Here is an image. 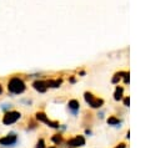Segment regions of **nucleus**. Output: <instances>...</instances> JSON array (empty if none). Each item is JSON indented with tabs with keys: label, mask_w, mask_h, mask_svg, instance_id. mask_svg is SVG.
<instances>
[{
	"label": "nucleus",
	"mask_w": 160,
	"mask_h": 148,
	"mask_svg": "<svg viewBox=\"0 0 160 148\" xmlns=\"http://www.w3.org/2000/svg\"><path fill=\"white\" fill-rule=\"evenodd\" d=\"M26 90V83L25 81L19 77V76H14L8 81V91L12 95H21L24 93Z\"/></svg>",
	"instance_id": "obj_1"
},
{
	"label": "nucleus",
	"mask_w": 160,
	"mask_h": 148,
	"mask_svg": "<svg viewBox=\"0 0 160 148\" xmlns=\"http://www.w3.org/2000/svg\"><path fill=\"white\" fill-rule=\"evenodd\" d=\"M21 118V113L19 111H14V109H10V111H6L2 116V124L5 126H10V124H14L15 122H18L19 119Z\"/></svg>",
	"instance_id": "obj_2"
},
{
	"label": "nucleus",
	"mask_w": 160,
	"mask_h": 148,
	"mask_svg": "<svg viewBox=\"0 0 160 148\" xmlns=\"http://www.w3.org/2000/svg\"><path fill=\"white\" fill-rule=\"evenodd\" d=\"M84 98H85L86 103H88L91 108L99 109V108H101V107L104 106V99H102V98H99V97H95V96H94L91 92H89V91H86V92L84 93Z\"/></svg>",
	"instance_id": "obj_3"
},
{
	"label": "nucleus",
	"mask_w": 160,
	"mask_h": 148,
	"mask_svg": "<svg viewBox=\"0 0 160 148\" xmlns=\"http://www.w3.org/2000/svg\"><path fill=\"white\" fill-rule=\"evenodd\" d=\"M35 118H36V121H39V122H41V123H45V124H48V126L51 127V128H55V129H59V128H60V123H59L58 121H51V119L46 116V113L42 112V111L36 112Z\"/></svg>",
	"instance_id": "obj_4"
},
{
	"label": "nucleus",
	"mask_w": 160,
	"mask_h": 148,
	"mask_svg": "<svg viewBox=\"0 0 160 148\" xmlns=\"http://www.w3.org/2000/svg\"><path fill=\"white\" fill-rule=\"evenodd\" d=\"M16 143H18V134L14 132L8 133L6 136L0 138V146H2V147H12Z\"/></svg>",
	"instance_id": "obj_5"
},
{
	"label": "nucleus",
	"mask_w": 160,
	"mask_h": 148,
	"mask_svg": "<svg viewBox=\"0 0 160 148\" xmlns=\"http://www.w3.org/2000/svg\"><path fill=\"white\" fill-rule=\"evenodd\" d=\"M85 143H86V141H85L84 136L78 134V136H74L72 138H70L66 144H68V148H80V147H84Z\"/></svg>",
	"instance_id": "obj_6"
},
{
	"label": "nucleus",
	"mask_w": 160,
	"mask_h": 148,
	"mask_svg": "<svg viewBox=\"0 0 160 148\" xmlns=\"http://www.w3.org/2000/svg\"><path fill=\"white\" fill-rule=\"evenodd\" d=\"M32 88H34L35 91L40 92V93H44V92L48 91L49 87H48L46 81H44V80H36V81L32 82Z\"/></svg>",
	"instance_id": "obj_7"
},
{
	"label": "nucleus",
	"mask_w": 160,
	"mask_h": 148,
	"mask_svg": "<svg viewBox=\"0 0 160 148\" xmlns=\"http://www.w3.org/2000/svg\"><path fill=\"white\" fill-rule=\"evenodd\" d=\"M68 109L70 111V113L72 114V116H76L78 113H79V109H80V103H79V101L78 99H70L69 102H68Z\"/></svg>",
	"instance_id": "obj_8"
},
{
	"label": "nucleus",
	"mask_w": 160,
	"mask_h": 148,
	"mask_svg": "<svg viewBox=\"0 0 160 148\" xmlns=\"http://www.w3.org/2000/svg\"><path fill=\"white\" fill-rule=\"evenodd\" d=\"M46 83H48V87H49V88H58V87L61 86L62 80H61V78H55V80L50 78V80L46 81Z\"/></svg>",
	"instance_id": "obj_9"
},
{
	"label": "nucleus",
	"mask_w": 160,
	"mask_h": 148,
	"mask_svg": "<svg viewBox=\"0 0 160 148\" xmlns=\"http://www.w3.org/2000/svg\"><path fill=\"white\" fill-rule=\"evenodd\" d=\"M124 97V87L122 86H116L115 92H114V99L115 101H121Z\"/></svg>",
	"instance_id": "obj_10"
},
{
	"label": "nucleus",
	"mask_w": 160,
	"mask_h": 148,
	"mask_svg": "<svg viewBox=\"0 0 160 148\" xmlns=\"http://www.w3.org/2000/svg\"><path fill=\"white\" fill-rule=\"evenodd\" d=\"M108 124H109V126H115V127H118L119 124H121V121H120L116 116H110V117L108 118Z\"/></svg>",
	"instance_id": "obj_11"
},
{
	"label": "nucleus",
	"mask_w": 160,
	"mask_h": 148,
	"mask_svg": "<svg viewBox=\"0 0 160 148\" xmlns=\"http://www.w3.org/2000/svg\"><path fill=\"white\" fill-rule=\"evenodd\" d=\"M62 136L59 133V134H54L52 137H51V142L54 143V144H56V146H59V144H61L62 143Z\"/></svg>",
	"instance_id": "obj_12"
},
{
	"label": "nucleus",
	"mask_w": 160,
	"mask_h": 148,
	"mask_svg": "<svg viewBox=\"0 0 160 148\" xmlns=\"http://www.w3.org/2000/svg\"><path fill=\"white\" fill-rule=\"evenodd\" d=\"M122 75H124V71H120V72H116V73L114 75V77H112V80H111V82H112L114 85H118V83L120 82V80L122 78Z\"/></svg>",
	"instance_id": "obj_13"
},
{
	"label": "nucleus",
	"mask_w": 160,
	"mask_h": 148,
	"mask_svg": "<svg viewBox=\"0 0 160 148\" xmlns=\"http://www.w3.org/2000/svg\"><path fill=\"white\" fill-rule=\"evenodd\" d=\"M35 148H46V144H45V141L44 138H39V141L36 142V146Z\"/></svg>",
	"instance_id": "obj_14"
},
{
	"label": "nucleus",
	"mask_w": 160,
	"mask_h": 148,
	"mask_svg": "<svg viewBox=\"0 0 160 148\" xmlns=\"http://www.w3.org/2000/svg\"><path fill=\"white\" fill-rule=\"evenodd\" d=\"M0 108H1L4 112H6V111H10V109H11V104H10V103H2Z\"/></svg>",
	"instance_id": "obj_15"
},
{
	"label": "nucleus",
	"mask_w": 160,
	"mask_h": 148,
	"mask_svg": "<svg viewBox=\"0 0 160 148\" xmlns=\"http://www.w3.org/2000/svg\"><path fill=\"white\" fill-rule=\"evenodd\" d=\"M122 80H124V83H125V85H128V83H129V81H130L129 72H124V75H122Z\"/></svg>",
	"instance_id": "obj_16"
},
{
	"label": "nucleus",
	"mask_w": 160,
	"mask_h": 148,
	"mask_svg": "<svg viewBox=\"0 0 160 148\" xmlns=\"http://www.w3.org/2000/svg\"><path fill=\"white\" fill-rule=\"evenodd\" d=\"M122 102H124V106L125 107H129V104H130V97L129 96H124L122 97Z\"/></svg>",
	"instance_id": "obj_17"
},
{
	"label": "nucleus",
	"mask_w": 160,
	"mask_h": 148,
	"mask_svg": "<svg viewBox=\"0 0 160 148\" xmlns=\"http://www.w3.org/2000/svg\"><path fill=\"white\" fill-rule=\"evenodd\" d=\"M114 148H126V143H125V142H120V143L116 144Z\"/></svg>",
	"instance_id": "obj_18"
},
{
	"label": "nucleus",
	"mask_w": 160,
	"mask_h": 148,
	"mask_svg": "<svg viewBox=\"0 0 160 148\" xmlns=\"http://www.w3.org/2000/svg\"><path fill=\"white\" fill-rule=\"evenodd\" d=\"M2 91H4V90H2V85H1V83H0V95H1V93H2Z\"/></svg>",
	"instance_id": "obj_19"
},
{
	"label": "nucleus",
	"mask_w": 160,
	"mask_h": 148,
	"mask_svg": "<svg viewBox=\"0 0 160 148\" xmlns=\"http://www.w3.org/2000/svg\"><path fill=\"white\" fill-rule=\"evenodd\" d=\"M48 148H56V146H50V147H48Z\"/></svg>",
	"instance_id": "obj_20"
}]
</instances>
